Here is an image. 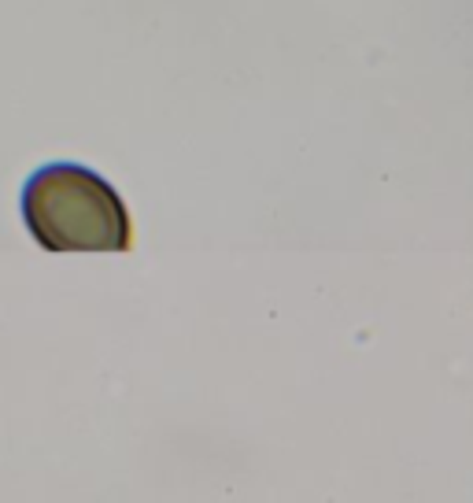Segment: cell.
<instances>
[{
  "mask_svg": "<svg viewBox=\"0 0 473 503\" xmlns=\"http://www.w3.org/2000/svg\"><path fill=\"white\" fill-rule=\"evenodd\" d=\"M23 222L45 252H130L133 222L107 178L82 163H45L23 185Z\"/></svg>",
  "mask_w": 473,
  "mask_h": 503,
  "instance_id": "6da1fadb",
  "label": "cell"
}]
</instances>
